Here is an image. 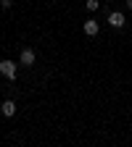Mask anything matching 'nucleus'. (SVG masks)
Here are the masks:
<instances>
[{
    "instance_id": "1",
    "label": "nucleus",
    "mask_w": 132,
    "mask_h": 147,
    "mask_svg": "<svg viewBox=\"0 0 132 147\" xmlns=\"http://www.w3.org/2000/svg\"><path fill=\"white\" fill-rule=\"evenodd\" d=\"M16 68H18V66H16L13 61H0V74H3L5 79H11V82L16 79Z\"/></svg>"
},
{
    "instance_id": "5",
    "label": "nucleus",
    "mask_w": 132,
    "mask_h": 147,
    "mask_svg": "<svg viewBox=\"0 0 132 147\" xmlns=\"http://www.w3.org/2000/svg\"><path fill=\"white\" fill-rule=\"evenodd\" d=\"M0 113H3L5 118H11V116L16 113V102H13V100H5L3 105H0Z\"/></svg>"
},
{
    "instance_id": "2",
    "label": "nucleus",
    "mask_w": 132,
    "mask_h": 147,
    "mask_svg": "<svg viewBox=\"0 0 132 147\" xmlns=\"http://www.w3.org/2000/svg\"><path fill=\"white\" fill-rule=\"evenodd\" d=\"M108 24L114 26V29H122V26L127 24V18H124L122 11H108Z\"/></svg>"
},
{
    "instance_id": "4",
    "label": "nucleus",
    "mask_w": 132,
    "mask_h": 147,
    "mask_svg": "<svg viewBox=\"0 0 132 147\" xmlns=\"http://www.w3.org/2000/svg\"><path fill=\"white\" fill-rule=\"evenodd\" d=\"M82 32H85V34H87V37H95V34H98V32H101V24H98V21H95V18H87V21H85V24H82Z\"/></svg>"
},
{
    "instance_id": "6",
    "label": "nucleus",
    "mask_w": 132,
    "mask_h": 147,
    "mask_svg": "<svg viewBox=\"0 0 132 147\" xmlns=\"http://www.w3.org/2000/svg\"><path fill=\"white\" fill-rule=\"evenodd\" d=\"M85 8H87L90 13H95V11L101 8V0H87V3H85Z\"/></svg>"
},
{
    "instance_id": "8",
    "label": "nucleus",
    "mask_w": 132,
    "mask_h": 147,
    "mask_svg": "<svg viewBox=\"0 0 132 147\" xmlns=\"http://www.w3.org/2000/svg\"><path fill=\"white\" fill-rule=\"evenodd\" d=\"M127 8H132V0H127Z\"/></svg>"
},
{
    "instance_id": "7",
    "label": "nucleus",
    "mask_w": 132,
    "mask_h": 147,
    "mask_svg": "<svg viewBox=\"0 0 132 147\" xmlns=\"http://www.w3.org/2000/svg\"><path fill=\"white\" fill-rule=\"evenodd\" d=\"M11 5H13V3H11V0H0V8H3V11H8Z\"/></svg>"
},
{
    "instance_id": "3",
    "label": "nucleus",
    "mask_w": 132,
    "mask_h": 147,
    "mask_svg": "<svg viewBox=\"0 0 132 147\" xmlns=\"http://www.w3.org/2000/svg\"><path fill=\"white\" fill-rule=\"evenodd\" d=\"M34 61H37V53L32 47H24L21 55H18V63H21V66H34Z\"/></svg>"
}]
</instances>
